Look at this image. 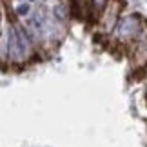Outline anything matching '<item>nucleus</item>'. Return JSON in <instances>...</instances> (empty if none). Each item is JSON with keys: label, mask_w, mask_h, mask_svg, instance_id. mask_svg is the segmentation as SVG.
<instances>
[{"label": "nucleus", "mask_w": 147, "mask_h": 147, "mask_svg": "<svg viewBox=\"0 0 147 147\" xmlns=\"http://www.w3.org/2000/svg\"><path fill=\"white\" fill-rule=\"evenodd\" d=\"M33 47H31V40L27 36V33L22 29V27L15 26L9 29L7 35V56L11 62H16V64H22L31 56Z\"/></svg>", "instance_id": "obj_1"}, {"label": "nucleus", "mask_w": 147, "mask_h": 147, "mask_svg": "<svg viewBox=\"0 0 147 147\" xmlns=\"http://www.w3.org/2000/svg\"><path fill=\"white\" fill-rule=\"evenodd\" d=\"M109 4V0H91V13L98 15L105 9V5Z\"/></svg>", "instance_id": "obj_4"}, {"label": "nucleus", "mask_w": 147, "mask_h": 147, "mask_svg": "<svg viewBox=\"0 0 147 147\" xmlns=\"http://www.w3.org/2000/svg\"><path fill=\"white\" fill-rule=\"evenodd\" d=\"M120 9H122V2H120V0H109V4H107L105 9L102 11V16H100V22H98L102 33H111L118 26Z\"/></svg>", "instance_id": "obj_3"}, {"label": "nucleus", "mask_w": 147, "mask_h": 147, "mask_svg": "<svg viewBox=\"0 0 147 147\" xmlns=\"http://www.w3.org/2000/svg\"><path fill=\"white\" fill-rule=\"evenodd\" d=\"M116 38L120 42H129L133 38L142 36V20L136 15H127L118 22L116 26Z\"/></svg>", "instance_id": "obj_2"}]
</instances>
